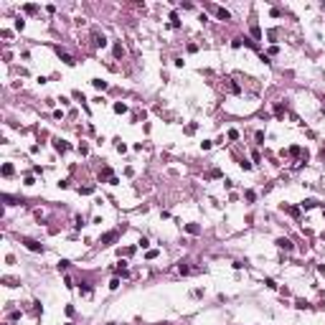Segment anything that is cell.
Here are the masks:
<instances>
[{
    "label": "cell",
    "instance_id": "6da1fadb",
    "mask_svg": "<svg viewBox=\"0 0 325 325\" xmlns=\"http://www.w3.org/2000/svg\"><path fill=\"white\" fill-rule=\"evenodd\" d=\"M23 244L28 246V249H31V252H43V246H41V244H38V241H33V239H26Z\"/></svg>",
    "mask_w": 325,
    "mask_h": 325
},
{
    "label": "cell",
    "instance_id": "7a4b0ae2",
    "mask_svg": "<svg viewBox=\"0 0 325 325\" xmlns=\"http://www.w3.org/2000/svg\"><path fill=\"white\" fill-rule=\"evenodd\" d=\"M277 246H279V249H287V252H290V249H292V241H290V239H277Z\"/></svg>",
    "mask_w": 325,
    "mask_h": 325
},
{
    "label": "cell",
    "instance_id": "3957f363",
    "mask_svg": "<svg viewBox=\"0 0 325 325\" xmlns=\"http://www.w3.org/2000/svg\"><path fill=\"white\" fill-rule=\"evenodd\" d=\"M91 84H94V86H97V89H107V81H102V79H94Z\"/></svg>",
    "mask_w": 325,
    "mask_h": 325
},
{
    "label": "cell",
    "instance_id": "277c9868",
    "mask_svg": "<svg viewBox=\"0 0 325 325\" xmlns=\"http://www.w3.org/2000/svg\"><path fill=\"white\" fill-rule=\"evenodd\" d=\"M114 112H127V104H122V102H117V104H114Z\"/></svg>",
    "mask_w": 325,
    "mask_h": 325
},
{
    "label": "cell",
    "instance_id": "5b68a950",
    "mask_svg": "<svg viewBox=\"0 0 325 325\" xmlns=\"http://www.w3.org/2000/svg\"><path fill=\"white\" fill-rule=\"evenodd\" d=\"M219 18H221V21H229V13H226L224 8H219Z\"/></svg>",
    "mask_w": 325,
    "mask_h": 325
},
{
    "label": "cell",
    "instance_id": "8992f818",
    "mask_svg": "<svg viewBox=\"0 0 325 325\" xmlns=\"http://www.w3.org/2000/svg\"><path fill=\"white\" fill-rule=\"evenodd\" d=\"M59 53H61V51H59ZM61 59H64L66 64H74V59H71V56H69V53H61Z\"/></svg>",
    "mask_w": 325,
    "mask_h": 325
}]
</instances>
